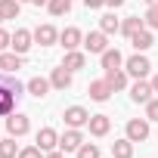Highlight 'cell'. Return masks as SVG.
Returning a JSON list of instances; mask_svg holds the SVG:
<instances>
[{"label": "cell", "mask_w": 158, "mask_h": 158, "mask_svg": "<svg viewBox=\"0 0 158 158\" xmlns=\"http://www.w3.org/2000/svg\"><path fill=\"white\" fill-rule=\"evenodd\" d=\"M149 133H152L149 118H130V121H127V139H130V143H146Z\"/></svg>", "instance_id": "obj_1"}, {"label": "cell", "mask_w": 158, "mask_h": 158, "mask_svg": "<svg viewBox=\"0 0 158 158\" xmlns=\"http://www.w3.org/2000/svg\"><path fill=\"white\" fill-rule=\"evenodd\" d=\"M31 130V121H28V115H22V112H13V115H6V133L10 136H25Z\"/></svg>", "instance_id": "obj_2"}, {"label": "cell", "mask_w": 158, "mask_h": 158, "mask_svg": "<svg viewBox=\"0 0 158 158\" xmlns=\"http://www.w3.org/2000/svg\"><path fill=\"white\" fill-rule=\"evenodd\" d=\"M84 146V133H81V127H68L62 136H59V149L68 155V152H77Z\"/></svg>", "instance_id": "obj_3"}, {"label": "cell", "mask_w": 158, "mask_h": 158, "mask_svg": "<svg viewBox=\"0 0 158 158\" xmlns=\"http://www.w3.org/2000/svg\"><path fill=\"white\" fill-rule=\"evenodd\" d=\"M31 47H34V31H28V28H16V31H13V44H10V50H16L19 56H25Z\"/></svg>", "instance_id": "obj_4"}, {"label": "cell", "mask_w": 158, "mask_h": 158, "mask_svg": "<svg viewBox=\"0 0 158 158\" xmlns=\"http://www.w3.org/2000/svg\"><path fill=\"white\" fill-rule=\"evenodd\" d=\"M84 50L102 56V53L109 50V34H106V31H90V34H84Z\"/></svg>", "instance_id": "obj_5"}, {"label": "cell", "mask_w": 158, "mask_h": 158, "mask_svg": "<svg viewBox=\"0 0 158 158\" xmlns=\"http://www.w3.org/2000/svg\"><path fill=\"white\" fill-rule=\"evenodd\" d=\"M62 118H65L68 127H87V124H90V112H87L84 106H68V109L62 112Z\"/></svg>", "instance_id": "obj_6"}, {"label": "cell", "mask_w": 158, "mask_h": 158, "mask_svg": "<svg viewBox=\"0 0 158 158\" xmlns=\"http://www.w3.org/2000/svg\"><path fill=\"white\" fill-rule=\"evenodd\" d=\"M124 65H127L124 71H127L130 77H146V74L152 71V62H149V59H146L143 53H136V56H130V59H127Z\"/></svg>", "instance_id": "obj_7"}, {"label": "cell", "mask_w": 158, "mask_h": 158, "mask_svg": "<svg viewBox=\"0 0 158 158\" xmlns=\"http://www.w3.org/2000/svg\"><path fill=\"white\" fill-rule=\"evenodd\" d=\"M152 93H155V90H152V81L136 77V81L130 84V99H133V102H143V106H146V102L152 99Z\"/></svg>", "instance_id": "obj_8"}, {"label": "cell", "mask_w": 158, "mask_h": 158, "mask_svg": "<svg viewBox=\"0 0 158 158\" xmlns=\"http://www.w3.org/2000/svg\"><path fill=\"white\" fill-rule=\"evenodd\" d=\"M59 44H62L65 50H77V47H84V34H81V28L68 25L65 31H59Z\"/></svg>", "instance_id": "obj_9"}, {"label": "cell", "mask_w": 158, "mask_h": 158, "mask_svg": "<svg viewBox=\"0 0 158 158\" xmlns=\"http://www.w3.org/2000/svg\"><path fill=\"white\" fill-rule=\"evenodd\" d=\"M19 68H22V56L16 50H3L0 53V71L3 74H16Z\"/></svg>", "instance_id": "obj_10"}, {"label": "cell", "mask_w": 158, "mask_h": 158, "mask_svg": "<svg viewBox=\"0 0 158 158\" xmlns=\"http://www.w3.org/2000/svg\"><path fill=\"white\" fill-rule=\"evenodd\" d=\"M87 93H90V99L93 102H109V96L115 93L112 87H109V81L102 77V81H90V87H87Z\"/></svg>", "instance_id": "obj_11"}, {"label": "cell", "mask_w": 158, "mask_h": 158, "mask_svg": "<svg viewBox=\"0 0 158 158\" xmlns=\"http://www.w3.org/2000/svg\"><path fill=\"white\" fill-rule=\"evenodd\" d=\"M37 149H44V152L59 149V133H56L53 127H40V130H37Z\"/></svg>", "instance_id": "obj_12"}, {"label": "cell", "mask_w": 158, "mask_h": 158, "mask_svg": "<svg viewBox=\"0 0 158 158\" xmlns=\"http://www.w3.org/2000/svg\"><path fill=\"white\" fill-rule=\"evenodd\" d=\"M59 40V31L53 28V25H37L34 28V44H40V47H53Z\"/></svg>", "instance_id": "obj_13"}, {"label": "cell", "mask_w": 158, "mask_h": 158, "mask_svg": "<svg viewBox=\"0 0 158 158\" xmlns=\"http://www.w3.org/2000/svg\"><path fill=\"white\" fill-rule=\"evenodd\" d=\"M71 74H74V71H68L65 65L53 68V74H50V84H53V90H68V87H71Z\"/></svg>", "instance_id": "obj_14"}, {"label": "cell", "mask_w": 158, "mask_h": 158, "mask_svg": "<svg viewBox=\"0 0 158 158\" xmlns=\"http://www.w3.org/2000/svg\"><path fill=\"white\" fill-rule=\"evenodd\" d=\"M50 87H53V84H50V77H40V74H37V77H31V81L25 84V90H28L34 99H44V96L50 93Z\"/></svg>", "instance_id": "obj_15"}, {"label": "cell", "mask_w": 158, "mask_h": 158, "mask_svg": "<svg viewBox=\"0 0 158 158\" xmlns=\"http://www.w3.org/2000/svg\"><path fill=\"white\" fill-rule=\"evenodd\" d=\"M62 65H65L68 71H81V68L87 65V53H81V50H65Z\"/></svg>", "instance_id": "obj_16"}, {"label": "cell", "mask_w": 158, "mask_h": 158, "mask_svg": "<svg viewBox=\"0 0 158 158\" xmlns=\"http://www.w3.org/2000/svg\"><path fill=\"white\" fill-rule=\"evenodd\" d=\"M130 44H133V50H136V53H146V50L155 44V37H152V28H139V31L130 37Z\"/></svg>", "instance_id": "obj_17"}, {"label": "cell", "mask_w": 158, "mask_h": 158, "mask_svg": "<svg viewBox=\"0 0 158 158\" xmlns=\"http://www.w3.org/2000/svg\"><path fill=\"white\" fill-rule=\"evenodd\" d=\"M87 127H90L93 136H106V133L112 130V118H109V115H90V124H87Z\"/></svg>", "instance_id": "obj_18"}, {"label": "cell", "mask_w": 158, "mask_h": 158, "mask_svg": "<svg viewBox=\"0 0 158 158\" xmlns=\"http://www.w3.org/2000/svg\"><path fill=\"white\" fill-rule=\"evenodd\" d=\"M99 62H102V68H106V71H112V68H121V65H124V56H121V50L109 47V50L99 56Z\"/></svg>", "instance_id": "obj_19"}, {"label": "cell", "mask_w": 158, "mask_h": 158, "mask_svg": "<svg viewBox=\"0 0 158 158\" xmlns=\"http://www.w3.org/2000/svg\"><path fill=\"white\" fill-rule=\"evenodd\" d=\"M127 77H130V74H127L124 68H112V71H106V81H109V87H112L115 93L127 87Z\"/></svg>", "instance_id": "obj_20"}, {"label": "cell", "mask_w": 158, "mask_h": 158, "mask_svg": "<svg viewBox=\"0 0 158 158\" xmlns=\"http://www.w3.org/2000/svg\"><path fill=\"white\" fill-rule=\"evenodd\" d=\"M99 31H106V34H118V31H121V19H118L115 13L99 16Z\"/></svg>", "instance_id": "obj_21"}, {"label": "cell", "mask_w": 158, "mask_h": 158, "mask_svg": "<svg viewBox=\"0 0 158 158\" xmlns=\"http://www.w3.org/2000/svg\"><path fill=\"white\" fill-rule=\"evenodd\" d=\"M112 158H133V143L124 136V139H115L112 143Z\"/></svg>", "instance_id": "obj_22"}, {"label": "cell", "mask_w": 158, "mask_h": 158, "mask_svg": "<svg viewBox=\"0 0 158 158\" xmlns=\"http://www.w3.org/2000/svg\"><path fill=\"white\" fill-rule=\"evenodd\" d=\"M139 28H146V22H143L139 16H127V19L121 22V34H124V37H133Z\"/></svg>", "instance_id": "obj_23"}, {"label": "cell", "mask_w": 158, "mask_h": 158, "mask_svg": "<svg viewBox=\"0 0 158 158\" xmlns=\"http://www.w3.org/2000/svg\"><path fill=\"white\" fill-rule=\"evenodd\" d=\"M0 13H3V19H19L22 0H0Z\"/></svg>", "instance_id": "obj_24"}, {"label": "cell", "mask_w": 158, "mask_h": 158, "mask_svg": "<svg viewBox=\"0 0 158 158\" xmlns=\"http://www.w3.org/2000/svg\"><path fill=\"white\" fill-rule=\"evenodd\" d=\"M19 146H16V136H6V139H0V158H19Z\"/></svg>", "instance_id": "obj_25"}, {"label": "cell", "mask_w": 158, "mask_h": 158, "mask_svg": "<svg viewBox=\"0 0 158 158\" xmlns=\"http://www.w3.org/2000/svg\"><path fill=\"white\" fill-rule=\"evenodd\" d=\"M0 87H3V90H10L13 96H22V90H25V87L16 81L13 74H3V71H0Z\"/></svg>", "instance_id": "obj_26"}, {"label": "cell", "mask_w": 158, "mask_h": 158, "mask_svg": "<svg viewBox=\"0 0 158 158\" xmlns=\"http://www.w3.org/2000/svg\"><path fill=\"white\" fill-rule=\"evenodd\" d=\"M16 99H19V96H13L10 90H0V115H13Z\"/></svg>", "instance_id": "obj_27"}, {"label": "cell", "mask_w": 158, "mask_h": 158, "mask_svg": "<svg viewBox=\"0 0 158 158\" xmlns=\"http://www.w3.org/2000/svg\"><path fill=\"white\" fill-rule=\"evenodd\" d=\"M47 10H50V16H65L71 10V0H50Z\"/></svg>", "instance_id": "obj_28"}, {"label": "cell", "mask_w": 158, "mask_h": 158, "mask_svg": "<svg viewBox=\"0 0 158 158\" xmlns=\"http://www.w3.org/2000/svg\"><path fill=\"white\" fill-rule=\"evenodd\" d=\"M74 155H77V158H102V155H99V146H96V143H84L81 149L74 152Z\"/></svg>", "instance_id": "obj_29"}, {"label": "cell", "mask_w": 158, "mask_h": 158, "mask_svg": "<svg viewBox=\"0 0 158 158\" xmlns=\"http://www.w3.org/2000/svg\"><path fill=\"white\" fill-rule=\"evenodd\" d=\"M143 22H146V28L158 31V6H149V10H146V16H143Z\"/></svg>", "instance_id": "obj_30"}, {"label": "cell", "mask_w": 158, "mask_h": 158, "mask_svg": "<svg viewBox=\"0 0 158 158\" xmlns=\"http://www.w3.org/2000/svg\"><path fill=\"white\" fill-rule=\"evenodd\" d=\"M19 158H47V152L37 149V146H25V149L19 152Z\"/></svg>", "instance_id": "obj_31"}, {"label": "cell", "mask_w": 158, "mask_h": 158, "mask_svg": "<svg viewBox=\"0 0 158 158\" xmlns=\"http://www.w3.org/2000/svg\"><path fill=\"white\" fill-rule=\"evenodd\" d=\"M146 118H149V121H158V99H155V96L146 102Z\"/></svg>", "instance_id": "obj_32"}, {"label": "cell", "mask_w": 158, "mask_h": 158, "mask_svg": "<svg viewBox=\"0 0 158 158\" xmlns=\"http://www.w3.org/2000/svg\"><path fill=\"white\" fill-rule=\"evenodd\" d=\"M10 44H13V34H10L6 28H0V53H3V50H10Z\"/></svg>", "instance_id": "obj_33"}, {"label": "cell", "mask_w": 158, "mask_h": 158, "mask_svg": "<svg viewBox=\"0 0 158 158\" xmlns=\"http://www.w3.org/2000/svg\"><path fill=\"white\" fill-rule=\"evenodd\" d=\"M84 6L87 10H99V6H106V0H84Z\"/></svg>", "instance_id": "obj_34"}, {"label": "cell", "mask_w": 158, "mask_h": 158, "mask_svg": "<svg viewBox=\"0 0 158 158\" xmlns=\"http://www.w3.org/2000/svg\"><path fill=\"white\" fill-rule=\"evenodd\" d=\"M47 158H65V152L62 149H53V152H47Z\"/></svg>", "instance_id": "obj_35"}, {"label": "cell", "mask_w": 158, "mask_h": 158, "mask_svg": "<svg viewBox=\"0 0 158 158\" xmlns=\"http://www.w3.org/2000/svg\"><path fill=\"white\" fill-rule=\"evenodd\" d=\"M106 6H112V10H118V6H124V0H106Z\"/></svg>", "instance_id": "obj_36"}, {"label": "cell", "mask_w": 158, "mask_h": 158, "mask_svg": "<svg viewBox=\"0 0 158 158\" xmlns=\"http://www.w3.org/2000/svg\"><path fill=\"white\" fill-rule=\"evenodd\" d=\"M31 3H34V6H47V3H50V0H31Z\"/></svg>", "instance_id": "obj_37"}, {"label": "cell", "mask_w": 158, "mask_h": 158, "mask_svg": "<svg viewBox=\"0 0 158 158\" xmlns=\"http://www.w3.org/2000/svg\"><path fill=\"white\" fill-rule=\"evenodd\" d=\"M152 90H155V93H158V74H155V77H152Z\"/></svg>", "instance_id": "obj_38"}, {"label": "cell", "mask_w": 158, "mask_h": 158, "mask_svg": "<svg viewBox=\"0 0 158 158\" xmlns=\"http://www.w3.org/2000/svg\"><path fill=\"white\" fill-rule=\"evenodd\" d=\"M146 3H149V6H158V0H146Z\"/></svg>", "instance_id": "obj_39"}, {"label": "cell", "mask_w": 158, "mask_h": 158, "mask_svg": "<svg viewBox=\"0 0 158 158\" xmlns=\"http://www.w3.org/2000/svg\"><path fill=\"white\" fill-rule=\"evenodd\" d=\"M0 22H6V19H3V13H0Z\"/></svg>", "instance_id": "obj_40"}, {"label": "cell", "mask_w": 158, "mask_h": 158, "mask_svg": "<svg viewBox=\"0 0 158 158\" xmlns=\"http://www.w3.org/2000/svg\"><path fill=\"white\" fill-rule=\"evenodd\" d=\"M22 3H25V0H22ZM28 3H31V0H28Z\"/></svg>", "instance_id": "obj_41"}]
</instances>
